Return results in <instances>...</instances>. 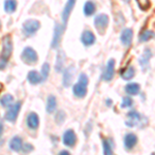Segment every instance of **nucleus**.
<instances>
[{
  "label": "nucleus",
  "instance_id": "obj_12",
  "mask_svg": "<svg viewBox=\"0 0 155 155\" xmlns=\"http://www.w3.org/2000/svg\"><path fill=\"white\" fill-rule=\"evenodd\" d=\"M74 4H76V0H67L65 6H64L63 8V12H62V21H63L64 24L67 23V21H68V18L69 16H71L72 9H74Z\"/></svg>",
  "mask_w": 155,
  "mask_h": 155
},
{
  "label": "nucleus",
  "instance_id": "obj_24",
  "mask_svg": "<svg viewBox=\"0 0 155 155\" xmlns=\"http://www.w3.org/2000/svg\"><path fill=\"white\" fill-rule=\"evenodd\" d=\"M134 74H136V71H134V66H128L123 71H121V77L124 80H130L134 77Z\"/></svg>",
  "mask_w": 155,
  "mask_h": 155
},
{
  "label": "nucleus",
  "instance_id": "obj_30",
  "mask_svg": "<svg viewBox=\"0 0 155 155\" xmlns=\"http://www.w3.org/2000/svg\"><path fill=\"white\" fill-rule=\"evenodd\" d=\"M49 72H50V65L49 63H44V65L41 67V77L42 80H47V78L49 76Z\"/></svg>",
  "mask_w": 155,
  "mask_h": 155
},
{
  "label": "nucleus",
  "instance_id": "obj_20",
  "mask_svg": "<svg viewBox=\"0 0 155 155\" xmlns=\"http://www.w3.org/2000/svg\"><path fill=\"white\" fill-rule=\"evenodd\" d=\"M57 107V101H56V97L54 95H50L47 99V106H46V110H47V113L52 114L54 113V111L56 110Z\"/></svg>",
  "mask_w": 155,
  "mask_h": 155
},
{
  "label": "nucleus",
  "instance_id": "obj_4",
  "mask_svg": "<svg viewBox=\"0 0 155 155\" xmlns=\"http://www.w3.org/2000/svg\"><path fill=\"white\" fill-rule=\"evenodd\" d=\"M39 27H41V24H39L38 21H36V20H27L23 24L22 28H23V32L25 35L31 36L39 29Z\"/></svg>",
  "mask_w": 155,
  "mask_h": 155
},
{
  "label": "nucleus",
  "instance_id": "obj_26",
  "mask_svg": "<svg viewBox=\"0 0 155 155\" xmlns=\"http://www.w3.org/2000/svg\"><path fill=\"white\" fill-rule=\"evenodd\" d=\"M155 36V33L151 30H145L144 32H142L141 35H140V41L145 42V41H148L150 39H152Z\"/></svg>",
  "mask_w": 155,
  "mask_h": 155
},
{
  "label": "nucleus",
  "instance_id": "obj_10",
  "mask_svg": "<svg viewBox=\"0 0 155 155\" xmlns=\"http://www.w3.org/2000/svg\"><path fill=\"white\" fill-rule=\"evenodd\" d=\"M63 144L67 147H74L77 142V136L72 129H68L63 134V137H62Z\"/></svg>",
  "mask_w": 155,
  "mask_h": 155
},
{
  "label": "nucleus",
  "instance_id": "obj_22",
  "mask_svg": "<svg viewBox=\"0 0 155 155\" xmlns=\"http://www.w3.org/2000/svg\"><path fill=\"white\" fill-rule=\"evenodd\" d=\"M140 85L137 83H130L125 86V92L129 95H137L140 92Z\"/></svg>",
  "mask_w": 155,
  "mask_h": 155
},
{
  "label": "nucleus",
  "instance_id": "obj_21",
  "mask_svg": "<svg viewBox=\"0 0 155 155\" xmlns=\"http://www.w3.org/2000/svg\"><path fill=\"white\" fill-rule=\"evenodd\" d=\"M151 56H152L151 51H150L149 49L145 50V53L143 54V56L141 57V59H140V64H141V66L143 67L144 71H146V68H147V66H148L149 60H150V58H151Z\"/></svg>",
  "mask_w": 155,
  "mask_h": 155
},
{
  "label": "nucleus",
  "instance_id": "obj_9",
  "mask_svg": "<svg viewBox=\"0 0 155 155\" xmlns=\"http://www.w3.org/2000/svg\"><path fill=\"white\" fill-rule=\"evenodd\" d=\"M142 116L136 111H130L127 114V120H126V125L129 127H134L141 124Z\"/></svg>",
  "mask_w": 155,
  "mask_h": 155
},
{
  "label": "nucleus",
  "instance_id": "obj_11",
  "mask_svg": "<svg viewBox=\"0 0 155 155\" xmlns=\"http://www.w3.org/2000/svg\"><path fill=\"white\" fill-rule=\"evenodd\" d=\"M74 74V65H69L67 68H65V71L63 72V79H62V84H63L64 87L71 86Z\"/></svg>",
  "mask_w": 155,
  "mask_h": 155
},
{
  "label": "nucleus",
  "instance_id": "obj_29",
  "mask_svg": "<svg viewBox=\"0 0 155 155\" xmlns=\"http://www.w3.org/2000/svg\"><path fill=\"white\" fill-rule=\"evenodd\" d=\"M65 120V113L63 111H58L56 113V116H55V121H56L57 124H61L64 122Z\"/></svg>",
  "mask_w": 155,
  "mask_h": 155
},
{
  "label": "nucleus",
  "instance_id": "obj_7",
  "mask_svg": "<svg viewBox=\"0 0 155 155\" xmlns=\"http://www.w3.org/2000/svg\"><path fill=\"white\" fill-rule=\"evenodd\" d=\"M114 74H115V60L110 59L107 63L104 74H102V80L106 82L112 81V79L114 78Z\"/></svg>",
  "mask_w": 155,
  "mask_h": 155
},
{
  "label": "nucleus",
  "instance_id": "obj_15",
  "mask_svg": "<svg viewBox=\"0 0 155 155\" xmlns=\"http://www.w3.org/2000/svg\"><path fill=\"white\" fill-rule=\"evenodd\" d=\"M137 143V137L134 134H127L124 137V147L126 150H131L136 147Z\"/></svg>",
  "mask_w": 155,
  "mask_h": 155
},
{
  "label": "nucleus",
  "instance_id": "obj_17",
  "mask_svg": "<svg viewBox=\"0 0 155 155\" xmlns=\"http://www.w3.org/2000/svg\"><path fill=\"white\" fill-rule=\"evenodd\" d=\"M64 61H65V54H64L63 51H58L57 53V57H56V64H55V71L57 72H60L63 69L64 66Z\"/></svg>",
  "mask_w": 155,
  "mask_h": 155
},
{
  "label": "nucleus",
  "instance_id": "obj_18",
  "mask_svg": "<svg viewBox=\"0 0 155 155\" xmlns=\"http://www.w3.org/2000/svg\"><path fill=\"white\" fill-rule=\"evenodd\" d=\"M27 80L30 84L32 85H36V84H39L41 83L44 80H42V77L41 74H39L38 72L35 71H31L28 72V76H27Z\"/></svg>",
  "mask_w": 155,
  "mask_h": 155
},
{
  "label": "nucleus",
  "instance_id": "obj_38",
  "mask_svg": "<svg viewBox=\"0 0 155 155\" xmlns=\"http://www.w3.org/2000/svg\"><path fill=\"white\" fill-rule=\"evenodd\" d=\"M152 155H155V154H152Z\"/></svg>",
  "mask_w": 155,
  "mask_h": 155
},
{
  "label": "nucleus",
  "instance_id": "obj_28",
  "mask_svg": "<svg viewBox=\"0 0 155 155\" xmlns=\"http://www.w3.org/2000/svg\"><path fill=\"white\" fill-rule=\"evenodd\" d=\"M102 146H104V155H114L113 149H112V144L109 140H104Z\"/></svg>",
  "mask_w": 155,
  "mask_h": 155
},
{
  "label": "nucleus",
  "instance_id": "obj_23",
  "mask_svg": "<svg viewBox=\"0 0 155 155\" xmlns=\"http://www.w3.org/2000/svg\"><path fill=\"white\" fill-rule=\"evenodd\" d=\"M95 9H96V6H95V3H94L93 1H87L84 5L85 16H87V17L92 16V15L95 12Z\"/></svg>",
  "mask_w": 155,
  "mask_h": 155
},
{
  "label": "nucleus",
  "instance_id": "obj_2",
  "mask_svg": "<svg viewBox=\"0 0 155 155\" xmlns=\"http://www.w3.org/2000/svg\"><path fill=\"white\" fill-rule=\"evenodd\" d=\"M87 85H88V77L85 74H81L79 77V81L77 84H74L72 91L74 96L78 98H83L87 94Z\"/></svg>",
  "mask_w": 155,
  "mask_h": 155
},
{
  "label": "nucleus",
  "instance_id": "obj_34",
  "mask_svg": "<svg viewBox=\"0 0 155 155\" xmlns=\"http://www.w3.org/2000/svg\"><path fill=\"white\" fill-rule=\"evenodd\" d=\"M58 155H71L68 151H66V150H63V151H61Z\"/></svg>",
  "mask_w": 155,
  "mask_h": 155
},
{
  "label": "nucleus",
  "instance_id": "obj_16",
  "mask_svg": "<svg viewBox=\"0 0 155 155\" xmlns=\"http://www.w3.org/2000/svg\"><path fill=\"white\" fill-rule=\"evenodd\" d=\"M26 122H27V126H28L30 129H32V130L37 129V127L39 125V119H38L37 114L30 113L28 116H27Z\"/></svg>",
  "mask_w": 155,
  "mask_h": 155
},
{
  "label": "nucleus",
  "instance_id": "obj_5",
  "mask_svg": "<svg viewBox=\"0 0 155 155\" xmlns=\"http://www.w3.org/2000/svg\"><path fill=\"white\" fill-rule=\"evenodd\" d=\"M94 25H95V28L97 31L101 34H104L107 25H109V17L104 14L98 15V16H96L95 19H94Z\"/></svg>",
  "mask_w": 155,
  "mask_h": 155
},
{
  "label": "nucleus",
  "instance_id": "obj_8",
  "mask_svg": "<svg viewBox=\"0 0 155 155\" xmlns=\"http://www.w3.org/2000/svg\"><path fill=\"white\" fill-rule=\"evenodd\" d=\"M64 27L61 24L56 23L55 24V29H54V36H53V41H52V48L56 49L58 48L60 41H61V36L63 33Z\"/></svg>",
  "mask_w": 155,
  "mask_h": 155
},
{
  "label": "nucleus",
  "instance_id": "obj_36",
  "mask_svg": "<svg viewBox=\"0 0 155 155\" xmlns=\"http://www.w3.org/2000/svg\"><path fill=\"white\" fill-rule=\"evenodd\" d=\"M124 2H129V0H123Z\"/></svg>",
  "mask_w": 155,
  "mask_h": 155
},
{
  "label": "nucleus",
  "instance_id": "obj_25",
  "mask_svg": "<svg viewBox=\"0 0 155 155\" xmlns=\"http://www.w3.org/2000/svg\"><path fill=\"white\" fill-rule=\"evenodd\" d=\"M17 8V1L16 0H5L4 2V11L8 14H12Z\"/></svg>",
  "mask_w": 155,
  "mask_h": 155
},
{
  "label": "nucleus",
  "instance_id": "obj_35",
  "mask_svg": "<svg viewBox=\"0 0 155 155\" xmlns=\"http://www.w3.org/2000/svg\"><path fill=\"white\" fill-rule=\"evenodd\" d=\"M2 132H3V124L0 122V137H1Z\"/></svg>",
  "mask_w": 155,
  "mask_h": 155
},
{
  "label": "nucleus",
  "instance_id": "obj_37",
  "mask_svg": "<svg viewBox=\"0 0 155 155\" xmlns=\"http://www.w3.org/2000/svg\"><path fill=\"white\" fill-rule=\"evenodd\" d=\"M0 28H1V23H0Z\"/></svg>",
  "mask_w": 155,
  "mask_h": 155
},
{
  "label": "nucleus",
  "instance_id": "obj_27",
  "mask_svg": "<svg viewBox=\"0 0 155 155\" xmlns=\"http://www.w3.org/2000/svg\"><path fill=\"white\" fill-rule=\"evenodd\" d=\"M12 102H14V97L11 94H5V95L0 98V104L2 107H11Z\"/></svg>",
  "mask_w": 155,
  "mask_h": 155
},
{
  "label": "nucleus",
  "instance_id": "obj_32",
  "mask_svg": "<svg viewBox=\"0 0 155 155\" xmlns=\"http://www.w3.org/2000/svg\"><path fill=\"white\" fill-rule=\"evenodd\" d=\"M137 4H139V6L141 7L142 9H147V8H149V6H150V2H149V0H137Z\"/></svg>",
  "mask_w": 155,
  "mask_h": 155
},
{
  "label": "nucleus",
  "instance_id": "obj_3",
  "mask_svg": "<svg viewBox=\"0 0 155 155\" xmlns=\"http://www.w3.org/2000/svg\"><path fill=\"white\" fill-rule=\"evenodd\" d=\"M21 58L23 60L24 63L31 65V64H35L37 62V54L32 48L27 47V48H25L23 50V52H22Z\"/></svg>",
  "mask_w": 155,
  "mask_h": 155
},
{
  "label": "nucleus",
  "instance_id": "obj_33",
  "mask_svg": "<svg viewBox=\"0 0 155 155\" xmlns=\"http://www.w3.org/2000/svg\"><path fill=\"white\" fill-rule=\"evenodd\" d=\"M22 150H23L24 153H29V152H31L32 150H33V146H32L31 144H23V147H22Z\"/></svg>",
  "mask_w": 155,
  "mask_h": 155
},
{
  "label": "nucleus",
  "instance_id": "obj_6",
  "mask_svg": "<svg viewBox=\"0 0 155 155\" xmlns=\"http://www.w3.org/2000/svg\"><path fill=\"white\" fill-rule=\"evenodd\" d=\"M21 106L22 102L21 101H17L16 104H14L12 106L9 107L8 111L6 112L5 115H4V119L8 122H15L19 115V112L21 110Z\"/></svg>",
  "mask_w": 155,
  "mask_h": 155
},
{
  "label": "nucleus",
  "instance_id": "obj_19",
  "mask_svg": "<svg viewBox=\"0 0 155 155\" xmlns=\"http://www.w3.org/2000/svg\"><path fill=\"white\" fill-rule=\"evenodd\" d=\"M22 147H23V141L19 137H14L9 142V148L15 152H19L20 150H22Z\"/></svg>",
  "mask_w": 155,
  "mask_h": 155
},
{
  "label": "nucleus",
  "instance_id": "obj_13",
  "mask_svg": "<svg viewBox=\"0 0 155 155\" xmlns=\"http://www.w3.org/2000/svg\"><path fill=\"white\" fill-rule=\"evenodd\" d=\"M132 35H134V31L130 28H125L122 30L121 35H120V41L123 44V46L129 47L132 41Z\"/></svg>",
  "mask_w": 155,
  "mask_h": 155
},
{
  "label": "nucleus",
  "instance_id": "obj_14",
  "mask_svg": "<svg viewBox=\"0 0 155 155\" xmlns=\"http://www.w3.org/2000/svg\"><path fill=\"white\" fill-rule=\"evenodd\" d=\"M81 41L83 42L84 46L89 47L95 42V35L93 34V32H91L90 30H85L81 35Z\"/></svg>",
  "mask_w": 155,
  "mask_h": 155
},
{
  "label": "nucleus",
  "instance_id": "obj_31",
  "mask_svg": "<svg viewBox=\"0 0 155 155\" xmlns=\"http://www.w3.org/2000/svg\"><path fill=\"white\" fill-rule=\"evenodd\" d=\"M132 104H134V101H132L130 97H124L121 104V107H129Z\"/></svg>",
  "mask_w": 155,
  "mask_h": 155
},
{
  "label": "nucleus",
  "instance_id": "obj_1",
  "mask_svg": "<svg viewBox=\"0 0 155 155\" xmlns=\"http://www.w3.org/2000/svg\"><path fill=\"white\" fill-rule=\"evenodd\" d=\"M12 53V41L9 34L4 35L2 38V51L0 54V69H3L6 66L7 61Z\"/></svg>",
  "mask_w": 155,
  "mask_h": 155
}]
</instances>
